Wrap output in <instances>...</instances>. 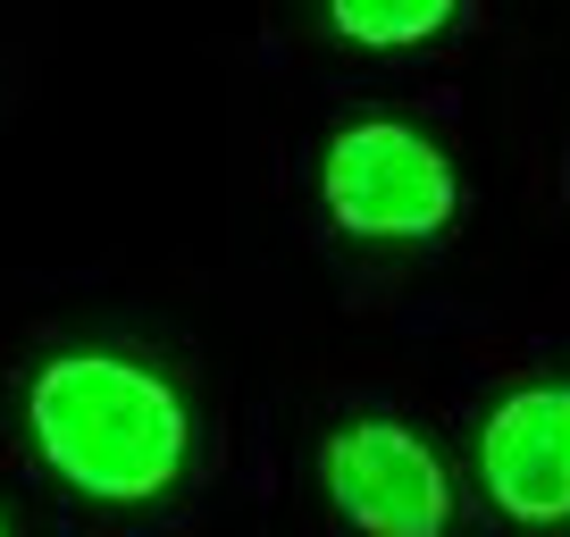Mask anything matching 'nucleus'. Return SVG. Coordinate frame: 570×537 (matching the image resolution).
Masks as SVG:
<instances>
[{
  "instance_id": "nucleus-1",
  "label": "nucleus",
  "mask_w": 570,
  "mask_h": 537,
  "mask_svg": "<svg viewBox=\"0 0 570 537\" xmlns=\"http://www.w3.org/2000/svg\"><path fill=\"white\" fill-rule=\"evenodd\" d=\"M26 437L42 470L92 504H151L194 453V412L151 361L126 353H51L26 378Z\"/></svg>"
},
{
  "instance_id": "nucleus-2",
  "label": "nucleus",
  "mask_w": 570,
  "mask_h": 537,
  "mask_svg": "<svg viewBox=\"0 0 570 537\" xmlns=\"http://www.w3.org/2000/svg\"><path fill=\"white\" fill-rule=\"evenodd\" d=\"M320 202L361 244H428L462 211V168L411 118H353L327 135Z\"/></svg>"
},
{
  "instance_id": "nucleus-3",
  "label": "nucleus",
  "mask_w": 570,
  "mask_h": 537,
  "mask_svg": "<svg viewBox=\"0 0 570 537\" xmlns=\"http://www.w3.org/2000/svg\"><path fill=\"white\" fill-rule=\"evenodd\" d=\"M320 487L353 537H445L453 529V470L436 462V446L420 429H403L386 412L327 429Z\"/></svg>"
},
{
  "instance_id": "nucleus-4",
  "label": "nucleus",
  "mask_w": 570,
  "mask_h": 537,
  "mask_svg": "<svg viewBox=\"0 0 570 537\" xmlns=\"http://www.w3.org/2000/svg\"><path fill=\"white\" fill-rule=\"evenodd\" d=\"M479 487L512 529L570 520V378H529L479 420Z\"/></svg>"
},
{
  "instance_id": "nucleus-5",
  "label": "nucleus",
  "mask_w": 570,
  "mask_h": 537,
  "mask_svg": "<svg viewBox=\"0 0 570 537\" xmlns=\"http://www.w3.org/2000/svg\"><path fill=\"white\" fill-rule=\"evenodd\" d=\"M453 18H462V0H327V26L353 51H420Z\"/></svg>"
},
{
  "instance_id": "nucleus-6",
  "label": "nucleus",
  "mask_w": 570,
  "mask_h": 537,
  "mask_svg": "<svg viewBox=\"0 0 570 537\" xmlns=\"http://www.w3.org/2000/svg\"><path fill=\"white\" fill-rule=\"evenodd\" d=\"M0 537H9V512H0Z\"/></svg>"
}]
</instances>
